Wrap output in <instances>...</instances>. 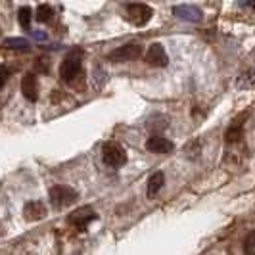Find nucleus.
Instances as JSON below:
<instances>
[{"label": "nucleus", "mask_w": 255, "mask_h": 255, "mask_svg": "<svg viewBox=\"0 0 255 255\" xmlns=\"http://www.w3.org/2000/svg\"><path fill=\"white\" fill-rule=\"evenodd\" d=\"M21 92L29 102H37L38 100V81L35 73H25L21 79Z\"/></svg>", "instance_id": "12"}, {"label": "nucleus", "mask_w": 255, "mask_h": 255, "mask_svg": "<svg viewBox=\"0 0 255 255\" xmlns=\"http://www.w3.org/2000/svg\"><path fill=\"white\" fill-rule=\"evenodd\" d=\"M244 252L248 255H255V229L246 236V240H244Z\"/></svg>", "instance_id": "18"}, {"label": "nucleus", "mask_w": 255, "mask_h": 255, "mask_svg": "<svg viewBox=\"0 0 255 255\" xmlns=\"http://www.w3.org/2000/svg\"><path fill=\"white\" fill-rule=\"evenodd\" d=\"M186 153L190 159H198L202 155V142L200 140H192L188 146H186Z\"/></svg>", "instance_id": "17"}, {"label": "nucleus", "mask_w": 255, "mask_h": 255, "mask_svg": "<svg viewBox=\"0 0 255 255\" xmlns=\"http://www.w3.org/2000/svg\"><path fill=\"white\" fill-rule=\"evenodd\" d=\"M31 19H33V10L29 6H21L17 10V21H19V25L23 27L27 33L31 31Z\"/></svg>", "instance_id": "15"}, {"label": "nucleus", "mask_w": 255, "mask_h": 255, "mask_svg": "<svg viewBox=\"0 0 255 255\" xmlns=\"http://www.w3.org/2000/svg\"><path fill=\"white\" fill-rule=\"evenodd\" d=\"M48 200L54 209H64L67 205L75 204L79 200V192L73 190L71 186H64V184H56L52 186L48 192Z\"/></svg>", "instance_id": "2"}, {"label": "nucleus", "mask_w": 255, "mask_h": 255, "mask_svg": "<svg viewBox=\"0 0 255 255\" xmlns=\"http://www.w3.org/2000/svg\"><path fill=\"white\" fill-rule=\"evenodd\" d=\"M248 117V114H242L238 119H234L230 123V127L225 132V142L227 144H238L244 138V119Z\"/></svg>", "instance_id": "11"}, {"label": "nucleus", "mask_w": 255, "mask_h": 255, "mask_svg": "<svg viewBox=\"0 0 255 255\" xmlns=\"http://www.w3.org/2000/svg\"><path fill=\"white\" fill-rule=\"evenodd\" d=\"M92 221H98V213L92 209V207H89V205H83V207H79V209H75V211H71L69 215H67V223L73 227V229L77 230H87V227H89Z\"/></svg>", "instance_id": "5"}, {"label": "nucleus", "mask_w": 255, "mask_h": 255, "mask_svg": "<svg viewBox=\"0 0 255 255\" xmlns=\"http://www.w3.org/2000/svg\"><path fill=\"white\" fill-rule=\"evenodd\" d=\"M8 75H10L8 67H6V65H2V85H0V87H4V85H6V81H8Z\"/></svg>", "instance_id": "21"}, {"label": "nucleus", "mask_w": 255, "mask_h": 255, "mask_svg": "<svg viewBox=\"0 0 255 255\" xmlns=\"http://www.w3.org/2000/svg\"><path fill=\"white\" fill-rule=\"evenodd\" d=\"M146 62L153 67H167L169 65V56H167L163 44L159 42H153L152 46L146 52Z\"/></svg>", "instance_id": "10"}, {"label": "nucleus", "mask_w": 255, "mask_h": 255, "mask_svg": "<svg viewBox=\"0 0 255 255\" xmlns=\"http://www.w3.org/2000/svg\"><path fill=\"white\" fill-rule=\"evenodd\" d=\"M163 184H165V175H163L161 171L153 173L152 177L148 179V188H146V194H148V198H153L157 192L163 188Z\"/></svg>", "instance_id": "13"}, {"label": "nucleus", "mask_w": 255, "mask_h": 255, "mask_svg": "<svg viewBox=\"0 0 255 255\" xmlns=\"http://www.w3.org/2000/svg\"><path fill=\"white\" fill-rule=\"evenodd\" d=\"M142 56V46L136 42H130L125 46H119L108 54V60L112 64H123V62H130V60H136Z\"/></svg>", "instance_id": "6"}, {"label": "nucleus", "mask_w": 255, "mask_h": 255, "mask_svg": "<svg viewBox=\"0 0 255 255\" xmlns=\"http://www.w3.org/2000/svg\"><path fill=\"white\" fill-rule=\"evenodd\" d=\"M27 46H29V42L21 37L4 38V48H10V50H23Z\"/></svg>", "instance_id": "16"}, {"label": "nucleus", "mask_w": 255, "mask_h": 255, "mask_svg": "<svg viewBox=\"0 0 255 255\" xmlns=\"http://www.w3.org/2000/svg\"><path fill=\"white\" fill-rule=\"evenodd\" d=\"M173 13L182 19V21H188V23H200L204 19V12L200 10V6L196 4H179L173 8Z\"/></svg>", "instance_id": "7"}, {"label": "nucleus", "mask_w": 255, "mask_h": 255, "mask_svg": "<svg viewBox=\"0 0 255 255\" xmlns=\"http://www.w3.org/2000/svg\"><path fill=\"white\" fill-rule=\"evenodd\" d=\"M37 69L40 73H48V69H50L48 60H37Z\"/></svg>", "instance_id": "20"}, {"label": "nucleus", "mask_w": 255, "mask_h": 255, "mask_svg": "<svg viewBox=\"0 0 255 255\" xmlns=\"http://www.w3.org/2000/svg\"><path fill=\"white\" fill-rule=\"evenodd\" d=\"M125 12H127V19L132 23L134 27H144L150 23L153 15V10L148 6V4H127L125 6Z\"/></svg>", "instance_id": "4"}, {"label": "nucleus", "mask_w": 255, "mask_h": 255, "mask_svg": "<svg viewBox=\"0 0 255 255\" xmlns=\"http://www.w3.org/2000/svg\"><path fill=\"white\" fill-rule=\"evenodd\" d=\"M102 159L108 167L117 169V167H123L127 163V152L117 142H106L102 146Z\"/></svg>", "instance_id": "3"}, {"label": "nucleus", "mask_w": 255, "mask_h": 255, "mask_svg": "<svg viewBox=\"0 0 255 255\" xmlns=\"http://www.w3.org/2000/svg\"><path fill=\"white\" fill-rule=\"evenodd\" d=\"M52 17H54V10L48 4H38L37 10H35V19L38 23H50Z\"/></svg>", "instance_id": "14"}, {"label": "nucleus", "mask_w": 255, "mask_h": 255, "mask_svg": "<svg viewBox=\"0 0 255 255\" xmlns=\"http://www.w3.org/2000/svg\"><path fill=\"white\" fill-rule=\"evenodd\" d=\"M146 150L152 153H161V155H165V153H171L175 150V144L165 138V136H161V134H152L148 140H146Z\"/></svg>", "instance_id": "8"}, {"label": "nucleus", "mask_w": 255, "mask_h": 255, "mask_svg": "<svg viewBox=\"0 0 255 255\" xmlns=\"http://www.w3.org/2000/svg\"><path fill=\"white\" fill-rule=\"evenodd\" d=\"M48 209H46V204L40 202V200H33V202H27L23 205V217L29 223H37V221H42L46 217Z\"/></svg>", "instance_id": "9"}, {"label": "nucleus", "mask_w": 255, "mask_h": 255, "mask_svg": "<svg viewBox=\"0 0 255 255\" xmlns=\"http://www.w3.org/2000/svg\"><path fill=\"white\" fill-rule=\"evenodd\" d=\"M83 52L81 50H71L64 58V62L60 65V77L62 81L75 85L77 77H83Z\"/></svg>", "instance_id": "1"}, {"label": "nucleus", "mask_w": 255, "mask_h": 255, "mask_svg": "<svg viewBox=\"0 0 255 255\" xmlns=\"http://www.w3.org/2000/svg\"><path fill=\"white\" fill-rule=\"evenodd\" d=\"M29 35H31L33 38H37V40H46V38H48L46 31H38V29H31Z\"/></svg>", "instance_id": "19"}]
</instances>
